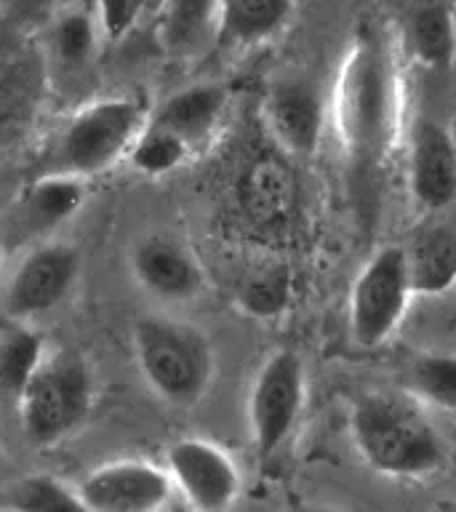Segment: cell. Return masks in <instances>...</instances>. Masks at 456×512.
I'll use <instances>...</instances> for the list:
<instances>
[{
	"label": "cell",
	"mask_w": 456,
	"mask_h": 512,
	"mask_svg": "<svg viewBox=\"0 0 456 512\" xmlns=\"http://www.w3.org/2000/svg\"><path fill=\"white\" fill-rule=\"evenodd\" d=\"M334 128L347 163L374 174L390 158L400 128V75L395 56L374 30L352 38L331 99Z\"/></svg>",
	"instance_id": "cell-1"
},
{
	"label": "cell",
	"mask_w": 456,
	"mask_h": 512,
	"mask_svg": "<svg viewBox=\"0 0 456 512\" xmlns=\"http://www.w3.org/2000/svg\"><path fill=\"white\" fill-rule=\"evenodd\" d=\"M350 435L360 459L387 478L422 480L443 470L446 446L414 395L366 392L352 403Z\"/></svg>",
	"instance_id": "cell-2"
},
{
	"label": "cell",
	"mask_w": 456,
	"mask_h": 512,
	"mask_svg": "<svg viewBox=\"0 0 456 512\" xmlns=\"http://www.w3.org/2000/svg\"><path fill=\"white\" fill-rule=\"evenodd\" d=\"M131 347L144 384L171 408L198 406L211 390L214 344L198 326L168 315H144L134 323Z\"/></svg>",
	"instance_id": "cell-3"
},
{
	"label": "cell",
	"mask_w": 456,
	"mask_h": 512,
	"mask_svg": "<svg viewBox=\"0 0 456 512\" xmlns=\"http://www.w3.org/2000/svg\"><path fill=\"white\" fill-rule=\"evenodd\" d=\"M150 107L134 96H104L64 120L43 171L91 179L128 158Z\"/></svg>",
	"instance_id": "cell-4"
},
{
	"label": "cell",
	"mask_w": 456,
	"mask_h": 512,
	"mask_svg": "<svg viewBox=\"0 0 456 512\" xmlns=\"http://www.w3.org/2000/svg\"><path fill=\"white\" fill-rule=\"evenodd\" d=\"M19 422L35 446H54L86 422L94 406V376L75 352L43 355L16 395Z\"/></svg>",
	"instance_id": "cell-5"
},
{
	"label": "cell",
	"mask_w": 456,
	"mask_h": 512,
	"mask_svg": "<svg viewBox=\"0 0 456 512\" xmlns=\"http://www.w3.org/2000/svg\"><path fill=\"white\" fill-rule=\"evenodd\" d=\"M307 400V371L296 350H275L264 358L248 392V427L256 462H270L299 424Z\"/></svg>",
	"instance_id": "cell-6"
},
{
	"label": "cell",
	"mask_w": 456,
	"mask_h": 512,
	"mask_svg": "<svg viewBox=\"0 0 456 512\" xmlns=\"http://www.w3.org/2000/svg\"><path fill=\"white\" fill-rule=\"evenodd\" d=\"M414 288L403 246H382L363 267L350 291V336L363 350L382 347L406 315Z\"/></svg>",
	"instance_id": "cell-7"
},
{
	"label": "cell",
	"mask_w": 456,
	"mask_h": 512,
	"mask_svg": "<svg viewBox=\"0 0 456 512\" xmlns=\"http://www.w3.org/2000/svg\"><path fill=\"white\" fill-rule=\"evenodd\" d=\"M80 272L78 248L64 240H40L24 248L3 288V312L14 323H32L70 296Z\"/></svg>",
	"instance_id": "cell-8"
},
{
	"label": "cell",
	"mask_w": 456,
	"mask_h": 512,
	"mask_svg": "<svg viewBox=\"0 0 456 512\" xmlns=\"http://www.w3.org/2000/svg\"><path fill=\"white\" fill-rule=\"evenodd\" d=\"M166 472L187 507L222 512L238 502L243 475L219 443L206 438H179L166 451Z\"/></svg>",
	"instance_id": "cell-9"
},
{
	"label": "cell",
	"mask_w": 456,
	"mask_h": 512,
	"mask_svg": "<svg viewBox=\"0 0 456 512\" xmlns=\"http://www.w3.org/2000/svg\"><path fill=\"white\" fill-rule=\"evenodd\" d=\"M166 467L147 459H115L88 472L78 496L88 512H155L174 496Z\"/></svg>",
	"instance_id": "cell-10"
},
{
	"label": "cell",
	"mask_w": 456,
	"mask_h": 512,
	"mask_svg": "<svg viewBox=\"0 0 456 512\" xmlns=\"http://www.w3.org/2000/svg\"><path fill=\"white\" fill-rule=\"evenodd\" d=\"M86 198V179L40 171V176H35L24 187L14 208L8 211L6 230L0 235V243L6 251H14L19 246L27 248L40 240H48L51 232H56L78 214Z\"/></svg>",
	"instance_id": "cell-11"
},
{
	"label": "cell",
	"mask_w": 456,
	"mask_h": 512,
	"mask_svg": "<svg viewBox=\"0 0 456 512\" xmlns=\"http://www.w3.org/2000/svg\"><path fill=\"white\" fill-rule=\"evenodd\" d=\"M131 275L144 294L166 304L192 302L206 288V272L184 240L147 235L131 251Z\"/></svg>",
	"instance_id": "cell-12"
},
{
	"label": "cell",
	"mask_w": 456,
	"mask_h": 512,
	"mask_svg": "<svg viewBox=\"0 0 456 512\" xmlns=\"http://www.w3.org/2000/svg\"><path fill=\"white\" fill-rule=\"evenodd\" d=\"M408 187L416 206L440 214L456 203V139L435 118L414 120L408 142Z\"/></svg>",
	"instance_id": "cell-13"
},
{
	"label": "cell",
	"mask_w": 456,
	"mask_h": 512,
	"mask_svg": "<svg viewBox=\"0 0 456 512\" xmlns=\"http://www.w3.org/2000/svg\"><path fill=\"white\" fill-rule=\"evenodd\" d=\"M238 211L262 232L283 230L296 208V182L278 155H259L248 163L235 184Z\"/></svg>",
	"instance_id": "cell-14"
},
{
	"label": "cell",
	"mask_w": 456,
	"mask_h": 512,
	"mask_svg": "<svg viewBox=\"0 0 456 512\" xmlns=\"http://www.w3.org/2000/svg\"><path fill=\"white\" fill-rule=\"evenodd\" d=\"M264 120L280 150L310 155L318 150L326 107L315 86L304 80H286L270 88L264 99Z\"/></svg>",
	"instance_id": "cell-15"
},
{
	"label": "cell",
	"mask_w": 456,
	"mask_h": 512,
	"mask_svg": "<svg viewBox=\"0 0 456 512\" xmlns=\"http://www.w3.org/2000/svg\"><path fill=\"white\" fill-rule=\"evenodd\" d=\"M414 296L446 294L456 283V214H430L403 243Z\"/></svg>",
	"instance_id": "cell-16"
},
{
	"label": "cell",
	"mask_w": 456,
	"mask_h": 512,
	"mask_svg": "<svg viewBox=\"0 0 456 512\" xmlns=\"http://www.w3.org/2000/svg\"><path fill=\"white\" fill-rule=\"evenodd\" d=\"M227 107H230V91L222 83H198L160 102L155 110H150V120L182 136L198 155L222 128Z\"/></svg>",
	"instance_id": "cell-17"
},
{
	"label": "cell",
	"mask_w": 456,
	"mask_h": 512,
	"mask_svg": "<svg viewBox=\"0 0 456 512\" xmlns=\"http://www.w3.org/2000/svg\"><path fill=\"white\" fill-rule=\"evenodd\" d=\"M222 0H158L160 46L176 59L203 56L216 43Z\"/></svg>",
	"instance_id": "cell-18"
},
{
	"label": "cell",
	"mask_w": 456,
	"mask_h": 512,
	"mask_svg": "<svg viewBox=\"0 0 456 512\" xmlns=\"http://www.w3.org/2000/svg\"><path fill=\"white\" fill-rule=\"evenodd\" d=\"M294 11V0H222L216 43L219 51H246L278 35Z\"/></svg>",
	"instance_id": "cell-19"
},
{
	"label": "cell",
	"mask_w": 456,
	"mask_h": 512,
	"mask_svg": "<svg viewBox=\"0 0 456 512\" xmlns=\"http://www.w3.org/2000/svg\"><path fill=\"white\" fill-rule=\"evenodd\" d=\"M408 54L424 70L443 72L456 56V14L451 0H414L406 16Z\"/></svg>",
	"instance_id": "cell-20"
},
{
	"label": "cell",
	"mask_w": 456,
	"mask_h": 512,
	"mask_svg": "<svg viewBox=\"0 0 456 512\" xmlns=\"http://www.w3.org/2000/svg\"><path fill=\"white\" fill-rule=\"evenodd\" d=\"M403 384L419 403L456 414V352H416L403 366Z\"/></svg>",
	"instance_id": "cell-21"
},
{
	"label": "cell",
	"mask_w": 456,
	"mask_h": 512,
	"mask_svg": "<svg viewBox=\"0 0 456 512\" xmlns=\"http://www.w3.org/2000/svg\"><path fill=\"white\" fill-rule=\"evenodd\" d=\"M195 158V150L174 131L158 126L147 118L144 128L136 136L134 147L128 152V166L144 176H166L179 171Z\"/></svg>",
	"instance_id": "cell-22"
},
{
	"label": "cell",
	"mask_w": 456,
	"mask_h": 512,
	"mask_svg": "<svg viewBox=\"0 0 456 512\" xmlns=\"http://www.w3.org/2000/svg\"><path fill=\"white\" fill-rule=\"evenodd\" d=\"M99 16L86 8H70L64 11L51 27V51L59 67L64 70H83L91 64L99 46Z\"/></svg>",
	"instance_id": "cell-23"
},
{
	"label": "cell",
	"mask_w": 456,
	"mask_h": 512,
	"mask_svg": "<svg viewBox=\"0 0 456 512\" xmlns=\"http://www.w3.org/2000/svg\"><path fill=\"white\" fill-rule=\"evenodd\" d=\"M46 352L43 336L32 323H14L0 336V390L16 398Z\"/></svg>",
	"instance_id": "cell-24"
},
{
	"label": "cell",
	"mask_w": 456,
	"mask_h": 512,
	"mask_svg": "<svg viewBox=\"0 0 456 512\" xmlns=\"http://www.w3.org/2000/svg\"><path fill=\"white\" fill-rule=\"evenodd\" d=\"M8 507L24 512H67L83 510L78 496V486L54 475H27L8 491Z\"/></svg>",
	"instance_id": "cell-25"
},
{
	"label": "cell",
	"mask_w": 456,
	"mask_h": 512,
	"mask_svg": "<svg viewBox=\"0 0 456 512\" xmlns=\"http://www.w3.org/2000/svg\"><path fill=\"white\" fill-rule=\"evenodd\" d=\"M283 299H286V286L278 275L254 278L246 286V291L240 294V302L246 304L254 315H270L283 304Z\"/></svg>",
	"instance_id": "cell-26"
},
{
	"label": "cell",
	"mask_w": 456,
	"mask_h": 512,
	"mask_svg": "<svg viewBox=\"0 0 456 512\" xmlns=\"http://www.w3.org/2000/svg\"><path fill=\"white\" fill-rule=\"evenodd\" d=\"M22 110V94H16L14 83L0 80V126H6Z\"/></svg>",
	"instance_id": "cell-27"
},
{
	"label": "cell",
	"mask_w": 456,
	"mask_h": 512,
	"mask_svg": "<svg viewBox=\"0 0 456 512\" xmlns=\"http://www.w3.org/2000/svg\"><path fill=\"white\" fill-rule=\"evenodd\" d=\"M16 14L30 16V19H38L48 11V8L54 6V0H14Z\"/></svg>",
	"instance_id": "cell-28"
},
{
	"label": "cell",
	"mask_w": 456,
	"mask_h": 512,
	"mask_svg": "<svg viewBox=\"0 0 456 512\" xmlns=\"http://www.w3.org/2000/svg\"><path fill=\"white\" fill-rule=\"evenodd\" d=\"M134 3H136V6H139V8H142V11H144V6H147V3H150V0H134Z\"/></svg>",
	"instance_id": "cell-29"
},
{
	"label": "cell",
	"mask_w": 456,
	"mask_h": 512,
	"mask_svg": "<svg viewBox=\"0 0 456 512\" xmlns=\"http://www.w3.org/2000/svg\"><path fill=\"white\" fill-rule=\"evenodd\" d=\"M3 254H6V248H3V243H0V262H3Z\"/></svg>",
	"instance_id": "cell-30"
},
{
	"label": "cell",
	"mask_w": 456,
	"mask_h": 512,
	"mask_svg": "<svg viewBox=\"0 0 456 512\" xmlns=\"http://www.w3.org/2000/svg\"><path fill=\"white\" fill-rule=\"evenodd\" d=\"M0 459H3V443H0Z\"/></svg>",
	"instance_id": "cell-31"
}]
</instances>
